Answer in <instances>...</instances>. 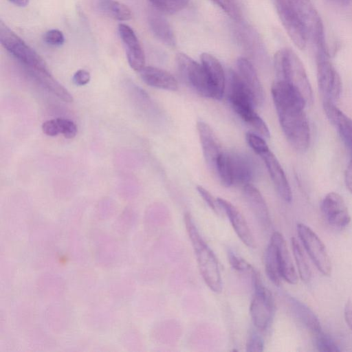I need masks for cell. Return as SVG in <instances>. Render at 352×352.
<instances>
[{
	"instance_id": "cell-1",
	"label": "cell",
	"mask_w": 352,
	"mask_h": 352,
	"mask_svg": "<svg viewBox=\"0 0 352 352\" xmlns=\"http://www.w3.org/2000/svg\"><path fill=\"white\" fill-rule=\"evenodd\" d=\"M272 95L282 130L289 144L297 151H306L311 133L305 111L307 103L293 87L281 80L272 85Z\"/></svg>"
},
{
	"instance_id": "cell-2",
	"label": "cell",
	"mask_w": 352,
	"mask_h": 352,
	"mask_svg": "<svg viewBox=\"0 0 352 352\" xmlns=\"http://www.w3.org/2000/svg\"><path fill=\"white\" fill-rule=\"evenodd\" d=\"M228 98L236 113L256 133L268 139L270 133L263 120L254 110V102L236 71L229 70L226 76Z\"/></svg>"
},
{
	"instance_id": "cell-3",
	"label": "cell",
	"mask_w": 352,
	"mask_h": 352,
	"mask_svg": "<svg viewBox=\"0 0 352 352\" xmlns=\"http://www.w3.org/2000/svg\"><path fill=\"white\" fill-rule=\"evenodd\" d=\"M184 223L196 256L200 274L204 282L214 292H221L222 279L214 254L201 237L188 212L184 215Z\"/></svg>"
},
{
	"instance_id": "cell-4",
	"label": "cell",
	"mask_w": 352,
	"mask_h": 352,
	"mask_svg": "<svg viewBox=\"0 0 352 352\" xmlns=\"http://www.w3.org/2000/svg\"><path fill=\"white\" fill-rule=\"evenodd\" d=\"M276 80H282L296 89L307 105L313 103V91L304 65L296 54L289 48L278 50L274 56Z\"/></svg>"
},
{
	"instance_id": "cell-5",
	"label": "cell",
	"mask_w": 352,
	"mask_h": 352,
	"mask_svg": "<svg viewBox=\"0 0 352 352\" xmlns=\"http://www.w3.org/2000/svg\"><path fill=\"white\" fill-rule=\"evenodd\" d=\"M0 41L2 46L26 69L49 71L44 60L21 38L0 21Z\"/></svg>"
},
{
	"instance_id": "cell-6",
	"label": "cell",
	"mask_w": 352,
	"mask_h": 352,
	"mask_svg": "<svg viewBox=\"0 0 352 352\" xmlns=\"http://www.w3.org/2000/svg\"><path fill=\"white\" fill-rule=\"evenodd\" d=\"M251 274L254 295L250 306V314L254 326L259 330H265L272 320L274 301L270 291L263 284L260 274L255 269Z\"/></svg>"
},
{
	"instance_id": "cell-7",
	"label": "cell",
	"mask_w": 352,
	"mask_h": 352,
	"mask_svg": "<svg viewBox=\"0 0 352 352\" xmlns=\"http://www.w3.org/2000/svg\"><path fill=\"white\" fill-rule=\"evenodd\" d=\"M317 79L323 102L335 103L342 91L339 74L329 60L328 50H316Z\"/></svg>"
},
{
	"instance_id": "cell-8",
	"label": "cell",
	"mask_w": 352,
	"mask_h": 352,
	"mask_svg": "<svg viewBox=\"0 0 352 352\" xmlns=\"http://www.w3.org/2000/svg\"><path fill=\"white\" fill-rule=\"evenodd\" d=\"M295 11L307 32L308 39L316 50H327L324 26L318 12L311 0H283Z\"/></svg>"
},
{
	"instance_id": "cell-9",
	"label": "cell",
	"mask_w": 352,
	"mask_h": 352,
	"mask_svg": "<svg viewBox=\"0 0 352 352\" xmlns=\"http://www.w3.org/2000/svg\"><path fill=\"white\" fill-rule=\"evenodd\" d=\"M176 63L182 78L188 85L203 97L214 98L213 88L201 64L184 53L177 55Z\"/></svg>"
},
{
	"instance_id": "cell-10",
	"label": "cell",
	"mask_w": 352,
	"mask_h": 352,
	"mask_svg": "<svg viewBox=\"0 0 352 352\" xmlns=\"http://www.w3.org/2000/svg\"><path fill=\"white\" fill-rule=\"evenodd\" d=\"M297 232L302 245L317 269L324 275L331 272V262L325 245L319 236L307 226L298 223Z\"/></svg>"
},
{
	"instance_id": "cell-11",
	"label": "cell",
	"mask_w": 352,
	"mask_h": 352,
	"mask_svg": "<svg viewBox=\"0 0 352 352\" xmlns=\"http://www.w3.org/2000/svg\"><path fill=\"white\" fill-rule=\"evenodd\" d=\"M279 19L291 40L303 50L308 40L306 30L295 11L283 0H274Z\"/></svg>"
},
{
	"instance_id": "cell-12",
	"label": "cell",
	"mask_w": 352,
	"mask_h": 352,
	"mask_svg": "<svg viewBox=\"0 0 352 352\" xmlns=\"http://www.w3.org/2000/svg\"><path fill=\"white\" fill-rule=\"evenodd\" d=\"M321 210L327 221L338 228L346 226L351 216L342 197L337 192H331L322 201Z\"/></svg>"
},
{
	"instance_id": "cell-13",
	"label": "cell",
	"mask_w": 352,
	"mask_h": 352,
	"mask_svg": "<svg viewBox=\"0 0 352 352\" xmlns=\"http://www.w3.org/2000/svg\"><path fill=\"white\" fill-rule=\"evenodd\" d=\"M118 32L125 47L129 66L133 70L140 72L145 67V56L135 33L124 23L119 24Z\"/></svg>"
},
{
	"instance_id": "cell-14",
	"label": "cell",
	"mask_w": 352,
	"mask_h": 352,
	"mask_svg": "<svg viewBox=\"0 0 352 352\" xmlns=\"http://www.w3.org/2000/svg\"><path fill=\"white\" fill-rule=\"evenodd\" d=\"M236 67L241 80L250 94L256 107H261L265 101V92L256 70L248 59L240 57Z\"/></svg>"
},
{
	"instance_id": "cell-15",
	"label": "cell",
	"mask_w": 352,
	"mask_h": 352,
	"mask_svg": "<svg viewBox=\"0 0 352 352\" xmlns=\"http://www.w3.org/2000/svg\"><path fill=\"white\" fill-rule=\"evenodd\" d=\"M263 160L270 178L280 197L287 202L292 199L291 187L276 156L269 149L258 155Z\"/></svg>"
},
{
	"instance_id": "cell-16",
	"label": "cell",
	"mask_w": 352,
	"mask_h": 352,
	"mask_svg": "<svg viewBox=\"0 0 352 352\" xmlns=\"http://www.w3.org/2000/svg\"><path fill=\"white\" fill-rule=\"evenodd\" d=\"M203 153L206 162L215 171L217 161L223 152L220 144L210 126L203 121L197 123Z\"/></svg>"
},
{
	"instance_id": "cell-17",
	"label": "cell",
	"mask_w": 352,
	"mask_h": 352,
	"mask_svg": "<svg viewBox=\"0 0 352 352\" xmlns=\"http://www.w3.org/2000/svg\"><path fill=\"white\" fill-rule=\"evenodd\" d=\"M221 209L228 216L233 229L241 241L249 248H254L255 243L251 230L241 212L230 201L217 198Z\"/></svg>"
},
{
	"instance_id": "cell-18",
	"label": "cell",
	"mask_w": 352,
	"mask_h": 352,
	"mask_svg": "<svg viewBox=\"0 0 352 352\" xmlns=\"http://www.w3.org/2000/svg\"><path fill=\"white\" fill-rule=\"evenodd\" d=\"M325 113L337 129L352 157V120L339 109L335 103L323 102Z\"/></svg>"
},
{
	"instance_id": "cell-19",
	"label": "cell",
	"mask_w": 352,
	"mask_h": 352,
	"mask_svg": "<svg viewBox=\"0 0 352 352\" xmlns=\"http://www.w3.org/2000/svg\"><path fill=\"white\" fill-rule=\"evenodd\" d=\"M232 170L233 185L243 186L251 184L255 176L254 161L248 155L238 153H228Z\"/></svg>"
},
{
	"instance_id": "cell-20",
	"label": "cell",
	"mask_w": 352,
	"mask_h": 352,
	"mask_svg": "<svg viewBox=\"0 0 352 352\" xmlns=\"http://www.w3.org/2000/svg\"><path fill=\"white\" fill-rule=\"evenodd\" d=\"M201 61L213 88L214 99H221L226 84V76L221 64L213 55L206 52L201 54Z\"/></svg>"
},
{
	"instance_id": "cell-21",
	"label": "cell",
	"mask_w": 352,
	"mask_h": 352,
	"mask_svg": "<svg viewBox=\"0 0 352 352\" xmlns=\"http://www.w3.org/2000/svg\"><path fill=\"white\" fill-rule=\"evenodd\" d=\"M142 80L148 85L169 91H176L178 83L168 72L155 67H144L140 72Z\"/></svg>"
},
{
	"instance_id": "cell-22",
	"label": "cell",
	"mask_w": 352,
	"mask_h": 352,
	"mask_svg": "<svg viewBox=\"0 0 352 352\" xmlns=\"http://www.w3.org/2000/svg\"><path fill=\"white\" fill-rule=\"evenodd\" d=\"M245 199L250 210L263 227L270 225V217L267 204L260 191L251 184L243 186Z\"/></svg>"
},
{
	"instance_id": "cell-23",
	"label": "cell",
	"mask_w": 352,
	"mask_h": 352,
	"mask_svg": "<svg viewBox=\"0 0 352 352\" xmlns=\"http://www.w3.org/2000/svg\"><path fill=\"white\" fill-rule=\"evenodd\" d=\"M277 245L281 277L290 284L298 282V276L283 235L275 232L271 236Z\"/></svg>"
},
{
	"instance_id": "cell-24",
	"label": "cell",
	"mask_w": 352,
	"mask_h": 352,
	"mask_svg": "<svg viewBox=\"0 0 352 352\" xmlns=\"http://www.w3.org/2000/svg\"><path fill=\"white\" fill-rule=\"evenodd\" d=\"M157 10H151L148 14L149 27L161 42L173 47L176 44V38L173 30L166 19Z\"/></svg>"
},
{
	"instance_id": "cell-25",
	"label": "cell",
	"mask_w": 352,
	"mask_h": 352,
	"mask_svg": "<svg viewBox=\"0 0 352 352\" xmlns=\"http://www.w3.org/2000/svg\"><path fill=\"white\" fill-rule=\"evenodd\" d=\"M26 69L32 77L58 98L66 102H73L72 96L52 76L49 71L41 72L30 69Z\"/></svg>"
},
{
	"instance_id": "cell-26",
	"label": "cell",
	"mask_w": 352,
	"mask_h": 352,
	"mask_svg": "<svg viewBox=\"0 0 352 352\" xmlns=\"http://www.w3.org/2000/svg\"><path fill=\"white\" fill-rule=\"evenodd\" d=\"M265 272L270 280L279 285L281 274L278 258V248L275 242L270 239L265 254Z\"/></svg>"
},
{
	"instance_id": "cell-27",
	"label": "cell",
	"mask_w": 352,
	"mask_h": 352,
	"mask_svg": "<svg viewBox=\"0 0 352 352\" xmlns=\"http://www.w3.org/2000/svg\"><path fill=\"white\" fill-rule=\"evenodd\" d=\"M291 304L297 317L310 331L316 334L322 331L318 318L307 305L294 298Z\"/></svg>"
},
{
	"instance_id": "cell-28",
	"label": "cell",
	"mask_w": 352,
	"mask_h": 352,
	"mask_svg": "<svg viewBox=\"0 0 352 352\" xmlns=\"http://www.w3.org/2000/svg\"><path fill=\"white\" fill-rule=\"evenodd\" d=\"M98 7L104 14L120 21H128L132 16L128 6L115 0H100Z\"/></svg>"
},
{
	"instance_id": "cell-29",
	"label": "cell",
	"mask_w": 352,
	"mask_h": 352,
	"mask_svg": "<svg viewBox=\"0 0 352 352\" xmlns=\"http://www.w3.org/2000/svg\"><path fill=\"white\" fill-rule=\"evenodd\" d=\"M292 247L300 277L307 283L311 277V268L300 244L294 237L292 239Z\"/></svg>"
},
{
	"instance_id": "cell-30",
	"label": "cell",
	"mask_w": 352,
	"mask_h": 352,
	"mask_svg": "<svg viewBox=\"0 0 352 352\" xmlns=\"http://www.w3.org/2000/svg\"><path fill=\"white\" fill-rule=\"evenodd\" d=\"M215 172L224 186L230 187L233 185L230 157L228 153L222 152L219 155L217 161Z\"/></svg>"
},
{
	"instance_id": "cell-31",
	"label": "cell",
	"mask_w": 352,
	"mask_h": 352,
	"mask_svg": "<svg viewBox=\"0 0 352 352\" xmlns=\"http://www.w3.org/2000/svg\"><path fill=\"white\" fill-rule=\"evenodd\" d=\"M158 11L166 14H175L182 10L189 0H148Z\"/></svg>"
},
{
	"instance_id": "cell-32",
	"label": "cell",
	"mask_w": 352,
	"mask_h": 352,
	"mask_svg": "<svg viewBox=\"0 0 352 352\" xmlns=\"http://www.w3.org/2000/svg\"><path fill=\"white\" fill-rule=\"evenodd\" d=\"M220 7L231 18L239 21L241 18V11L237 0H211Z\"/></svg>"
},
{
	"instance_id": "cell-33",
	"label": "cell",
	"mask_w": 352,
	"mask_h": 352,
	"mask_svg": "<svg viewBox=\"0 0 352 352\" xmlns=\"http://www.w3.org/2000/svg\"><path fill=\"white\" fill-rule=\"evenodd\" d=\"M316 344L318 350L322 352H337L340 349L336 343L322 331L316 333Z\"/></svg>"
},
{
	"instance_id": "cell-34",
	"label": "cell",
	"mask_w": 352,
	"mask_h": 352,
	"mask_svg": "<svg viewBox=\"0 0 352 352\" xmlns=\"http://www.w3.org/2000/svg\"><path fill=\"white\" fill-rule=\"evenodd\" d=\"M246 141L250 148L257 154L269 149V147L264 138L259 135L253 133H247L245 135Z\"/></svg>"
},
{
	"instance_id": "cell-35",
	"label": "cell",
	"mask_w": 352,
	"mask_h": 352,
	"mask_svg": "<svg viewBox=\"0 0 352 352\" xmlns=\"http://www.w3.org/2000/svg\"><path fill=\"white\" fill-rule=\"evenodd\" d=\"M60 133L67 139L74 138L77 133V126L76 124L71 120L63 118H56Z\"/></svg>"
},
{
	"instance_id": "cell-36",
	"label": "cell",
	"mask_w": 352,
	"mask_h": 352,
	"mask_svg": "<svg viewBox=\"0 0 352 352\" xmlns=\"http://www.w3.org/2000/svg\"><path fill=\"white\" fill-rule=\"evenodd\" d=\"M228 260L230 265L236 271L252 272L254 269L244 258L239 256L232 252L228 253Z\"/></svg>"
},
{
	"instance_id": "cell-37",
	"label": "cell",
	"mask_w": 352,
	"mask_h": 352,
	"mask_svg": "<svg viewBox=\"0 0 352 352\" xmlns=\"http://www.w3.org/2000/svg\"><path fill=\"white\" fill-rule=\"evenodd\" d=\"M264 342L262 337L256 331H252L246 343V351L261 352L263 351Z\"/></svg>"
},
{
	"instance_id": "cell-38",
	"label": "cell",
	"mask_w": 352,
	"mask_h": 352,
	"mask_svg": "<svg viewBox=\"0 0 352 352\" xmlns=\"http://www.w3.org/2000/svg\"><path fill=\"white\" fill-rule=\"evenodd\" d=\"M43 40L50 45L60 46L64 43L65 36L59 30L52 29L45 33Z\"/></svg>"
},
{
	"instance_id": "cell-39",
	"label": "cell",
	"mask_w": 352,
	"mask_h": 352,
	"mask_svg": "<svg viewBox=\"0 0 352 352\" xmlns=\"http://www.w3.org/2000/svg\"><path fill=\"white\" fill-rule=\"evenodd\" d=\"M197 190L210 209L217 214H219L221 208L217 199H215L207 190L201 186H198L197 187Z\"/></svg>"
},
{
	"instance_id": "cell-40",
	"label": "cell",
	"mask_w": 352,
	"mask_h": 352,
	"mask_svg": "<svg viewBox=\"0 0 352 352\" xmlns=\"http://www.w3.org/2000/svg\"><path fill=\"white\" fill-rule=\"evenodd\" d=\"M43 132L48 136H56L60 133L59 125L57 119L49 120L42 124Z\"/></svg>"
},
{
	"instance_id": "cell-41",
	"label": "cell",
	"mask_w": 352,
	"mask_h": 352,
	"mask_svg": "<svg viewBox=\"0 0 352 352\" xmlns=\"http://www.w3.org/2000/svg\"><path fill=\"white\" fill-rule=\"evenodd\" d=\"M90 74L85 69L78 70L72 77L73 82L78 86L87 85L90 81Z\"/></svg>"
},
{
	"instance_id": "cell-42",
	"label": "cell",
	"mask_w": 352,
	"mask_h": 352,
	"mask_svg": "<svg viewBox=\"0 0 352 352\" xmlns=\"http://www.w3.org/2000/svg\"><path fill=\"white\" fill-rule=\"evenodd\" d=\"M344 315L345 321L351 330H352V301L348 300L344 306Z\"/></svg>"
},
{
	"instance_id": "cell-43",
	"label": "cell",
	"mask_w": 352,
	"mask_h": 352,
	"mask_svg": "<svg viewBox=\"0 0 352 352\" xmlns=\"http://www.w3.org/2000/svg\"><path fill=\"white\" fill-rule=\"evenodd\" d=\"M344 179L346 188L352 193V157L346 167Z\"/></svg>"
},
{
	"instance_id": "cell-44",
	"label": "cell",
	"mask_w": 352,
	"mask_h": 352,
	"mask_svg": "<svg viewBox=\"0 0 352 352\" xmlns=\"http://www.w3.org/2000/svg\"><path fill=\"white\" fill-rule=\"evenodd\" d=\"M16 6L24 7L28 4L29 0H9Z\"/></svg>"
},
{
	"instance_id": "cell-45",
	"label": "cell",
	"mask_w": 352,
	"mask_h": 352,
	"mask_svg": "<svg viewBox=\"0 0 352 352\" xmlns=\"http://www.w3.org/2000/svg\"><path fill=\"white\" fill-rule=\"evenodd\" d=\"M332 2H333L336 4L340 5V6H346L347 5L351 0H330Z\"/></svg>"
}]
</instances>
